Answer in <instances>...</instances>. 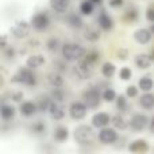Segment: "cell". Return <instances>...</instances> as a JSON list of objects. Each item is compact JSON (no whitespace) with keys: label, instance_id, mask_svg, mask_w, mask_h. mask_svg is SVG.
Returning a JSON list of instances; mask_svg holds the SVG:
<instances>
[{"label":"cell","instance_id":"obj_28","mask_svg":"<svg viewBox=\"0 0 154 154\" xmlns=\"http://www.w3.org/2000/svg\"><path fill=\"white\" fill-rule=\"evenodd\" d=\"M68 23H69V26L73 27V29H81V27L84 26V22H82L81 16L76 15V14L69 15V18H68Z\"/></svg>","mask_w":154,"mask_h":154},{"label":"cell","instance_id":"obj_24","mask_svg":"<svg viewBox=\"0 0 154 154\" xmlns=\"http://www.w3.org/2000/svg\"><path fill=\"white\" fill-rule=\"evenodd\" d=\"M84 37H85V39L89 41V42H96V41L100 39V32H99L97 29L89 26V27H87V30H85Z\"/></svg>","mask_w":154,"mask_h":154},{"label":"cell","instance_id":"obj_39","mask_svg":"<svg viewBox=\"0 0 154 154\" xmlns=\"http://www.w3.org/2000/svg\"><path fill=\"white\" fill-rule=\"evenodd\" d=\"M53 99L57 101H62L64 100V92H62L61 89H58V88H54L53 89Z\"/></svg>","mask_w":154,"mask_h":154},{"label":"cell","instance_id":"obj_14","mask_svg":"<svg viewBox=\"0 0 154 154\" xmlns=\"http://www.w3.org/2000/svg\"><path fill=\"white\" fill-rule=\"evenodd\" d=\"M97 23H99V26H100V29L104 30V31H109V30H112V27H114V20H112V18L107 12H104V11L100 12V15H99Z\"/></svg>","mask_w":154,"mask_h":154},{"label":"cell","instance_id":"obj_18","mask_svg":"<svg viewBox=\"0 0 154 154\" xmlns=\"http://www.w3.org/2000/svg\"><path fill=\"white\" fill-rule=\"evenodd\" d=\"M45 57L41 56V54H32V56L29 57V60H27V66L30 68V69H37V68L42 66L43 64H45Z\"/></svg>","mask_w":154,"mask_h":154},{"label":"cell","instance_id":"obj_27","mask_svg":"<svg viewBox=\"0 0 154 154\" xmlns=\"http://www.w3.org/2000/svg\"><path fill=\"white\" fill-rule=\"evenodd\" d=\"M115 70H116V68L112 62H104L103 66H101V75L106 79H111L115 75Z\"/></svg>","mask_w":154,"mask_h":154},{"label":"cell","instance_id":"obj_21","mask_svg":"<svg viewBox=\"0 0 154 154\" xmlns=\"http://www.w3.org/2000/svg\"><path fill=\"white\" fill-rule=\"evenodd\" d=\"M139 104L145 109H153L154 108V95L153 93H145L139 99Z\"/></svg>","mask_w":154,"mask_h":154},{"label":"cell","instance_id":"obj_35","mask_svg":"<svg viewBox=\"0 0 154 154\" xmlns=\"http://www.w3.org/2000/svg\"><path fill=\"white\" fill-rule=\"evenodd\" d=\"M46 46H48V49L50 51H57L60 48V41L57 39V38H50V39L46 42Z\"/></svg>","mask_w":154,"mask_h":154},{"label":"cell","instance_id":"obj_1","mask_svg":"<svg viewBox=\"0 0 154 154\" xmlns=\"http://www.w3.org/2000/svg\"><path fill=\"white\" fill-rule=\"evenodd\" d=\"M85 54V50L81 45L79 43H73V42H69V43H65L62 46V56L66 61H76V60H80L82 58Z\"/></svg>","mask_w":154,"mask_h":154},{"label":"cell","instance_id":"obj_47","mask_svg":"<svg viewBox=\"0 0 154 154\" xmlns=\"http://www.w3.org/2000/svg\"><path fill=\"white\" fill-rule=\"evenodd\" d=\"M150 31H152V34H154V23H152V26H150Z\"/></svg>","mask_w":154,"mask_h":154},{"label":"cell","instance_id":"obj_31","mask_svg":"<svg viewBox=\"0 0 154 154\" xmlns=\"http://www.w3.org/2000/svg\"><path fill=\"white\" fill-rule=\"evenodd\" d=\"M137 18H138V11L135 10V8H130L128 11H126L125 14V22H127V23H133V22L137 20Z\"/></svg>","mask_w":154,"mask_h":154},{"label":"cell","instance_id":"obj_46","mask_svg":"<svg viewBox=\"0 0 154 154\" xmlns=\"http://www.w3.org/2000/svg\"><path fill=\"white\" fill-rule=\"evenodd\" d=\"M5 46H7V37L3 35L2 37V49H5Z\"/></svg>","mask_w":154,"mask_h":154},{"label":"cell","instance_id":"obj_15","mask_svg":"<svg viewBox=\"0 0 154 154\" xmlns=\"http://www.w3.org/2000/svg\"><path fill=\"white\" fill-rule=\"evenodd\" d=\"M134 39L139 43V45H146L152 39V31L146 29H139L134 32Z\"/></svg>","mask_w":154,"mask_h":154},{"label":"cell","instance_id":"obj_8","mask_svg":"<svg viewBox=\"0 0 154 154\" xmlns=\"http://www.w3.org/2000/svg\"><path fill=\"white\" fill-rule=\"evenodd\" d=\"M11 32H12V35L16 38H26L30 32V24L24 20H18L12 24Z\"/></svg>","mask_w":154,"mask_h":154},{"label":"cell","instance_id":"obj_17","mask_svg":"<svg viewBox=\"0 0 154 154\" xmlns=\"http://www.w3.org/2000/svg\"><path fill=\"white\" fill-rule=\"evenodd\" d=\"M152 60H153L152 56L141 53V54H137L135 56V64L139 69H147V68L152 65Z\"/></svg>","mask_w":154,"mask_h":154},{"label":"cell","instance_id":"obj_45","mask_svg":"<svg viewBox=\"0 0 154 154\" xmlns=\"http://www.w3.org/2000/svg\"><path fill=\"white\" fill-rule=\"evenodd\" d=\"M149 130L152 131V133H154V116L150 119V122H149Z\"/></svg>","mask_w":154,"mask_h":154},{"label":"cell","instance_id":"obj_6","mask_svg":"<svg viewBox=\"0 0 154 154\" xmlns=\"http://www.w3.org/2000/svg\"><path fill=\"white\" fill-rule=\"evenodd\" d=\"M50 24V19L45 12H38L31 18V26L38 31H43L46 30Z\"/></svg>","mask_w":154,"mask_h":154},{"label":"cell","instance_id":"obj_2","mask_svg":"<svg viewBox=\"0 0 154 154\" xmlns=\"http://www.w3.org/2000/svg\"><path fill=\"white\" fill-rule=\"evenodd\" d=\"M11 82H20V84L32 87V85L37 84V77H35V75L32 73V70H30L29 66L19 68L18 72L11 77Z\"/></svg>","mask_w":154,"mask_h":154},{"label":"cell","instance_id":"obj_43","mask_svg":"<svg viewBox=\"0 0 154 154\" xmlns=\"http://www.w3.org/2000/svg\"><path fill=\"white\" fill-rule=\"evenodd\" d=\"M12 99L15 101H19V100H22L23 99V93L22 92H19V91H15V93L12 95Z\"/></svg>","mask_w":154,"mask_h":154},{"label":"cell","instance_id":"obj_33","mask_svg":"<svg viewBox=\"0 0 154 154\" xmlns=\"http://www.w3.org/2000/svg\"><path fill=\"white\" fill-rule=\"evenodd\" d=\"M116 108L119 109L120 112H123V111L127 109V99H126V96L119 95L116 97Z\"/></svg>","mask_w":154,"mask_h":154},{"label":"cell","instance_id":"obj_22","mask_svg":"<svg viewBox=\"0 0 154 154\" xmlns=\"http://www.w3.org/2000/svg\"><path fill=\"white\" fill-rule=\"evenodd\" d=\"M111 122H112V125H114V127L118 128V130H126V128L128 127V125H130V123L123 118V115H120V114L115 115L111 119Z\"/></svg>","mask_w":154,"mask_h":154},{"label":"cell","instance_id":"obj_19","mask_svg":"<svg viewBox=\"0 0 154 154\" xmlns=\"http://www.w3.org/2000/svg\"><path fill=\"white\" fill-rule=\"evenodd\" d=\"M53 137L57 142H65L69 138V130H68L65 126H58V127H56V130H54Z\"/></svg>","mask_w":154,"mask_h":154},{"label":"cell","instance_id":"obj_37","mask_svg":"<svg viewBox=\"0 0 154 154\" xmlns=\"http://www.w3.org/2000/svg\"><path fill=\"white\" fill-rule=\"evenodd\" d=\"M45 130H46V126H45V123H42V122H38L32 126V133L38 134V135H39V134H43Z\"/></svg>","mask_w":154,"mask_h":154},{"label":"cell","instance_id":"obj_44","mask_svg":"<svg viewBox=\"0 0 154 154\" xmlns=\"http://www.w3.org/2000/svg\"><path fill=\"white\" fill-rule=\"evenodd\" d=\"M14 56H15V50H14V48H8L7 57H14Z\"/></svg>","mask_w":154,"mask_h":154},{"label":"cell","instance_id":"obj_29","mask_svg":"<svg viewBox=\"0 0 154 154\" xmlns=\"http://www.w3.org/2000/svg\"><path fill=\"white\" fill-rule=\"evenodd\" d=\"M93 4H95V3H92L91 0H84V2H81V4H80V11H81V14H84V15H91V14L93 12Z\"/></svg>","mask_w":154,"mask_h":154},{"label":"cell","instance_id":"obj_32","mask_svg":"<svg viewBox=\"0 0 154 154\" xmlns=\"http://www.w3.org/2000/svg\"><path fill=\"white\" fill-rule=\"evenodd\" d=\"M103 100L104 101H114V100H116V92H115L112 88H107V89H104L103 92Z\"/></svg>","mask_w":154,"mask_h":154},{"label":"cell","instance_id":"obj_16","mask_svg":"<svg viewBox=\"0 0 154 154\" xmlns=\"http://www.w3.org/2000/svg\"><path fill=\"white\" fill-rule=\"evenodd\" d=\"M37 111H38L37 103H32V101L27 100V101H23V103L20 104V112H22V115L26 118L32 116Z\"/></svg>","mask_w":154,"mask_h":154},{"label":"cell","instance_id":"obj_34","mask_svg":"<svg viewBox=\"0 0 154 154\" xmlns=\"http://www.w3.org/2000/svg\"><path fill=\"white\" fill-rule=\"evenodd\" d=\"M84 60L88 62H91V64H96V62L99 61V53L95 50L88 51V53L84 54Z\"/></svg>","mask_w":154,"mask_h":154},{"label":"cell","instance_id":"obj_3","mask_svg":"<svg viewBox=\"0 0 154 154\" xmlns=\"http://www.w3.org/2000/svg\"><path fill=\"white\" fill-rule=\"evenodd\" d=\"M103 99V93L95 87H89L82 92V101L88 108H96L100 104V100Z\"/></svg>","mask_w":154,"mask_h":154},{"label":"cell","instance_id":"obj_23","mask_svg":"<svg viewBox=\"0 0 154 154\" xmlns=\"http://www.w3.org/2000/svg\"><path fill=\"white\" fill-rule=\"evenodd\" d=\"M138 87L141 88L142 91H145V92H149V91H152V88L154 87V81H153L152 77L143 76L138 80Z\"/></svg>","mask_w":154,"mask_h":154},{"label":"cell","instance_id":"obj_4","mask_svg":"<svg viewBox=\"0 0 154 154\" xmlns=\"http://www.w3.org/2000/svg\"><path fill=\"white\" fill-rule=\"evenodd\" d=\"M73 137H75V141L79 142V143L88 145L95 139V133H93L92 127H89V126H79L73 131Z\"/></svg>","mask_w":154,"mask_h":154},{"label":"cell","instance_id":"obj_49","mask_svg":"<svg viewBox=\"0 0 154 154\" xmlns=\"http://www.w3.org/2000/svg\"><path fill=\"white\" fill-rule=\"evenodd\" d=\"M152 57H153V60H154V50H153V53H152Z\"/></svg>","mask_w":154,"mask_h":154},{"label":"cell","instance_id":"obj_20","mask_svg":"<svg viewBox=\"0 0 154 154\" xmlns=\"http://www.w3.org/2000/svg\"><path fill=\"white\" fill-rule=\"evenodd\" d=\"M49 2H50V7L57 12H65L70 4V0H49Z\"/></svg>","mask_w":154,"mask_h":154},{"label":"cell","instance_id":"obj_5","mask_svg":"<svg viewBox=\"0 0 154 154\" xmlns=\"http://www.w3.org/2000/svg\"><path fill=\"white\" fill-rule=\"evenodd\" d=\"M75 72L81 80H88L93 75V64L85 61V60H80L75 66Z\"/></svg>","mask_w":154,"mask_h":154},{"label":"cell","instance_id":"obj_41","mask_svg":"<svg viewBox=\"0 0 154 154\" xmlns=\"http://www.w3.org/2000/svg\"><path fill=\"white\" fill-rule=\"evenodd\" d=\"M109 5L112 8H119L123 5V0H109Z\"/></svg>","mask_w":154,"mask_h":154},{"label":"cell","instance_id":"obj_38","mask_svg":"<svg viewBox=\"0 0 154 154\" xmlns=\"http://www.w3.org/2000/svg\"><path fill=\"white\" fill-rule=\"evenodd\" d=\"M138 95V88L134 87V85H130V87L126 88V96L127 97H135Z\"/></svg>","mask_w":154,"mask_h":154},{"label":"cell","instance_id":"obj_25","mask_svg":"<svg viewBox=\"0 0 154 154\" xmlns=\"http://www.w3.org/2000/svg\"><path fill=\"white\" fill-rule=\"evenodd\" d=\"M0 114H2V118L4 120H10L15 116V108L11 104H3Z\"/></svg>","mask_w":154,"mask_h":154},{"label":"cell","instance_id":"obj_26","mask_svg":"<svg viewBox=\"0 0 154 154\" xmlns=\"http://www.w3.org/2000/svg\"><path fill=\"white\" fill-rule=\"evenodd\" d=\"M48 81L53 88H61L62 85H64V79H62V76L58 75V73H51V75H49Z\"/></svg>","mask_w":154,"mask_h":154},{"label":"cell","instance_id":"obj_40","mask_svg":"<svg viewBox=\"0 0 154 154\" xmlns=\"http://www.w3.org/2000/svg\"><path fill=\"white\" fill-rule=\"evenodd\" d=\"M146 19L149 22H153V23H154V3H153V4H150L149 8H147V11H146Z\"/></svg>","mask_w":154,"mask_h":154},{"label":"cell","instance_id":"obj_48","mask_svg":"<svg viewBox=\"0 0 154 154\" xmlns=\"http://www.w3.org/2000/svg\"><path fill=\"white\" fill-rule=\"evenodd\" d=\"M92 3H95V4H100L101 3V0H91Z\"/></svg>","mask_w":154,"mask_h":154},{"label":"cell","instance_id":"obj_9","mask_svg":"<svg viewBox=\"0 0 154 154\" xmlns=\"http://www.w3.org/2000/svg\"><path fill=\"white\" fill-rule=\"evenodd\" d=\"M116 139H118V133L115 131V128L103 127L100 130V133H99V141L106 145L114 143V142H116Z\"/></svg>","mask_w":154,"mask_h":154},{"label":"cell","instance_id":"obj_10","mask_svg":"<svg viewBox=\"0 0 154 154\" xmlns=\"http://www.w3.org/2000/svg\"><path fill=\"white\" fill-rule=\"evenodd\" d=\"M87 108L88 107L84 104V101H75V103H72V106H70V108H69V114L73 119L80 120V119H82V118H85V115H87Z\"/></svg>","mask_w":154,"mask_h":154},{"label":"cell","instance_id":"obj_12","mask_svg":"<svg viewBox=\"0 0 154 154\" xmlns=\"http://www.w3.org/2000/svg\"><path fill=\"white\" fill-rule=\"evenodd\" d=\"M111 118L107 112H97L92 116V125L97 128H103V127H107V125L109 123Z\"/></svg>","mask_w":154,"mask_h":154},{"label":"cell","instance_id":"obj_7","mask_svg":"<svg viewBox=\"0 0 154 154\" xmlns=\"http://www.w3.org/2000/svg\"><path fill=\"white\" fill-rule=\"evenodd\" d=\"M149 126V119L143 114H134L130 119V127L134 131H142Z\"/></svg>","mask_w":154,"mask_h":154},{"label":"cell","instance_id":"obj_11","mask_svg":"<svg viewBox=\"0 0 154 154\" xmlns=\"http://www.w3.org/2000/svg\"><path fill=\"white\" fill-rule=\"evenodd\" d=\"M49 112L50 116L54 120H61L65 118V107L62 104V101H57V100H51V104L49 107Z\"/></svg>","mask_w":154,"mask_h":154},{"label":"cell","instance_id":"obj_42","mask_svg":"<svg viewBox=\"0 0 154 154\" xmlns=\"http://www.w3.org/2000/svg\"><path fill=\"white\" fill-rule=\"evenodd\" d=\"M118 57H119V60L125 61V60L127 58V50H126V49H119V51H118Z\"/></svg>","mask_w":154,"mask_h":154},{"label":"cell","instance_id":"obj_30","mask_svg":"<svg viewBox=\"0 0 154 154\" xmlns=\"http://www.w3.org/2000/svg\"><path fill=\"white\" fill-rule=\"evenodd\" d=\"M50 104H51V100L48 97V96H43V97H39V100H38V103H37L38 111H46V109H49Z\"/></svg>","mask_w":154,"mask_h":154},{"label":"cell","instance_id":"obj_13","mask_svg":"<svg viewBox=\"0 0 154 154\" xmlns=\"http://www.w3.org/2000/svg\"><path fill=\"white\" fill-rule=\"evenodd\" d=\"M128 150L135 154H145L149 150V145H147V142L143 141V139H137V141L131 142V143L128 145Z\"/></svg>","mask_w":154,"mask_h":154},{"label":"cell","instance_id":"obj_36","mask_svg":"<svg viewBox=\"0 0 154 154\" xmlns=\"http://www.w3.org/2000/svg\"><path fill=\"white\" fill-rule=\"evenodd\" d=\"M131 76H133V72H131L130 68L125 66V68H122V69L119 70V77L123 80V81H126V80H130Z\"/></svg>","mask_w":154,"mask_h":154}]
</instances>
